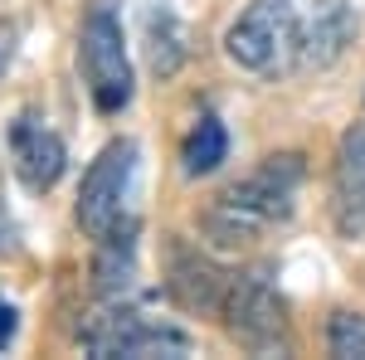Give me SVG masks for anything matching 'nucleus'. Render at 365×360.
I'll list each match as a JSON object with an SVG mask.
<instances>
[{"mask_svg":"<svg viewBox=\"0 0 365 360\" xmlns=\"http://www.w3.org/2000/svg\"><path fill=\"white\" fill-rule=\"evenodd\" d=\"M361 34V10L351 0H317L307 15H297V68H331Z\"/></svg>","mask_w":365,"mask_h":360,"instance_id":"7","label":"nucleus"},{"mask_svg":"<svg viewBox=\"0 0 365 360\" xmlns=\"http://www.w3.org/2000/svg\"><path fill=\"white\" fill-rule=\"evenodd\" d=\"M132 277H137V220H122L98 239V258H93V292L98 297H122L132 292Z\"/></svg>","mask_w":365,"mask_h":360,"instance_id":"11","label":"nucleus"},{"mask_svg":"<svg viewBox=\"0 0 365 360\" xmlns=\"http://www.w3.org/2000/svg\"><path fill=\"white\" fill-rule=\"evenodd\" d=\"M83 351L98 360H180L190 356V336L180 326H161V322H146L137 312L117 307L83 326Z\"/></svg>","mask_w":365,"mask_h":360,"instance_id":"3","label":"nucleus"},{"mask_svg":"<svg viewBox=\"0 0 365 360\" xmlns=\"http://www.w3.org/2000/svg\"><path fill=\"white\" fill-rule=\"evenodd\" d=\"M15 39H20V25L15 20H5L0 25V73L10 68V58H15Z\"/></svg>","mask_w":365,"mask_h":360,"instance_id":"17","label":"nucleus"},{"mask_svg":"<svg viewBox=\"0 0 365 360\" xmlns=\"http://www.w3.org/2000/svg\"><path fill=\"white\" fill-rule=\"evenodd\" d=\"M141 34H146V63L156 78H175L190 58V29L185 20L170 10V5H151L146 20H141Z\"/></svg>","mask_w":365,"mask_h":360,"instance_id":"12","label":"nucleus"},{"mask_svg":"<svg viewBox=\"0 0 365 360\" xmlns=\"http://www.w3.org/2000/svg\"><path fill=\"white\" fill-rule=\"evenodd\" d=\"M78 68H83L88 98L103 117H113L132 103L137 78H132V58H127V34L117 20L113 0H93L78 25Z\"/></svg>","mask_w":365,"mask_h":360,"instance_id":"1","label":"nucleus"},{"mask_svg":"<svg viewBox=\"0 0 365 360\" xmlns=\"http://www.w3.org/2000/svg\"><path fill=\"white\" fill-rule=\"evenodd\" d=\"M132 175H137V141L117 137L98 151V161L83 170V185H78V224L83 234L98 244L127 210V190H132Z\"/></svg>","mask_w":365,"mask_h":360,"instance_id":"4","label":"nucleus"},{"mask_svg":"<svg viewBox=\"0 0 365 360\" xmlns=\"http://www.w3.org/2000/svg\"><path fill=\"white\" fill-rule=\"evenodd\" d=\"M229 287H234V277L220 263H210L205 253H175L170 258L166 292L175 307H185V312H225Z\"/></svg>","mask_w":365,"mask_h":360,"instance_id":"10","label":"nucleus"},{"mask_svg":"<svg viewBox=\"0 0 365 360\" xmlns=\"http://www.w3.org/2000/svg\"><path fill=\"white\" fill-rule=\"evenodd\" d=\"M302 175H307L302 156H297V151H278V156H268L263 166L253 170L249 180L229 185L225 200H229V205H239L244 215H253V220L268 229V224H278V220L292 215V200H297Z\"/></svg>","mask_w":365,"mask_h":360,"instance_id":"6","label":"nucleus"},{"mask_svg":"<svg viewBox=\"0 0 365 360\" xmlns=\"http://www.w3.org/2000/svg\"><path fill=\"white\" fill-rule=\"evenodd\" d=\"M15 253H20V229L10 220V210L0 205V258H15Z\"/></svg>","mask_w":365,"mask_h":360,"instance_id":"16","label":"nucleus"},{"mask_svg":"<svg viewBox=\"0 0 365 360\" xmlns=\"http://www.w3.org/2000/svg\"><path fill=\"white\" fill-rule=\"evenodd\" d=\"M10 161H15V175L25 180L29 190H54L63 166H68V146L54 127L39 117V112H15L10 122Z\"/></svg>","mask_w":365,"mask_h":360,"instance_id":"8","label":"nucleus"},{"mask_svg":"<svg viewBox=\"0 0 365 360\" xmlns=\"http://www.w3.org/2000/svg\"><path fill=\"white\" fill-rule=\"evenodd\" d=\"M331 220L346 239H365V122L346 127L331 170Z\"/></svg>","mask_w":365,"mask_h":360,"instance_id":"9","label":"nucleus"},{"mask_svg":"<svg viewBox=\"0 0 365 360\" xmlns=\"http://www.w3.org/2000/svg\"><path fill=\"white\" fill-rule=\"evenodd\" d=\"M229 156V132L220 117H200L195 127H190V137L180 146V170L200 180V175H210V170H220Z\"/></svg>","mask_w":365,"mask_h":360,"instance_id":"13","label":"nucleus"},{"mask_svg":"<svg viewBox=\"0 0 365 360\" xmlns=\"http://www.w3.org/2000/svg\"><path fill=\"white\" fill-rule=\"evenodd\" d=\"M225 326L229 336L253 351V356H287L292 351V336H287V307L273 292V282L263 277H234L225 302Z\"/></svg>","mask_w":365,"mask_h":360,"instance_id":"5","label":"nucleus"},{"mask_svg":"<svg viewBox=\"0 0 365 360\" xmlns=\"http://www.w3.org/2000/svg\"><path fill=\"white\" fill-rule=\"evenodd\" d=\"M327 351L336 360H365V312H331Z\"/></svg>","mask_w":365,"mask_h":360,"instance_id":"14","label":"nucleus"},{"mask_svg":"<svg viewBox=\"0 0 365 360\" xmlns=\"http://www.w3.org/2000/svg\"><path fill=\"white\" fill-rule=\"evenodd\" d=\"M15 331H20V312H15V302L0 297V351L15 346Z\"/></svg>","mask_w":365,"mask_h":360,"instance_id":"15","label":"nucleus"},{"mask_svg":"<svg viewBox=\"0 0 365 360\" xmlns=\"http://www.w3.org/2000/svg\"><path fill=\"white\" fill-rule=\"evenodd\" d=\"M292 44H297V5L292 0H249L225 34V54L249 73L278 68L282 54H292Z\"/></svg>","mask_w":365,"mask_h":360,"instance_id":"2","label":"nucleus"}]
</instances>
